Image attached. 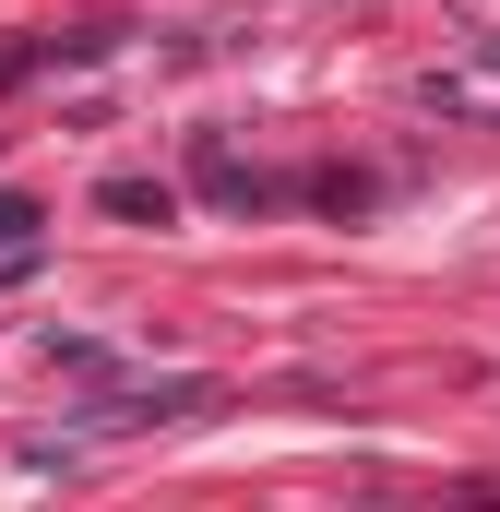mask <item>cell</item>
Masks as SVG:
<instances>
[{"instance_id":"1","label":"cell","mask_w":500,"mask_h":512,"mask_svg":"<svg viewBox=\"0 0 500 512\" xmlns=\"http://www.w3.org/2000/svg\"><path fill=\"white\" fill-rule=\"evenodd\" d=\"M96 203H108V215H131V227H179V191H167V179H108Z\"/></svg>"},{"instance_id":"2","label":"cell","mask_w":500,"mask_h":512,"mask_svg":"<svg viewBox=\"0 0 500 512\" xmlns=\"http://www.w3.org/2000/svg\"><path fill=\"white\" fill-rule=\"evenodd\" d=\"M24 239H36V203H24V191H0V251H24Z\"/></svg>"}]
</instances>
